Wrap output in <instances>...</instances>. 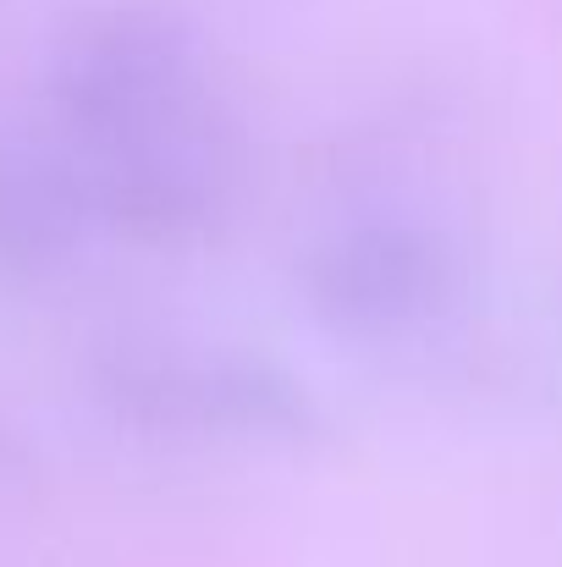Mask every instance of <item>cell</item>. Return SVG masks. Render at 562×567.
Masks as SVG:
<instances>
[{
    "label": "cell",
    "instance_id": "cell-1",
    "mask_svg": "<svg viewBox=\"0 0 562 567\" xmlns=\"http://www.w3.org/2000/svg\"><path fill=\"white\" fill-rule=\"evenodd\" d=\"M198 28L166 0L83 11L55 50V100L89 144L144 133L193 105Z\"/></svg>",
    "mask_w": 562,
    "mask_h": 567
},
{
    "label": "cell",
    "instance_id": "cell-5",
    "mask_svg": "<svg viewBox=\"0 0 562 567\" xmlns=\"http://www.w3.org/2000/svg\"><path fill=\"white\" fill-rule=\"evenodd\" d=\"M83 209H94L83 172H67L44 155L0 150V254L44 259L72 243Z\"/></svg>",
    "mask_w": 562,
    "mask_h": 567
},
{
    "label": "cell",
    "instance_id": "cell-4",
    "mask_svg": "<svg viewBox=\"0 0 562 567\" xmlns=\"http://www.w3.org/2000/svg\"><path fill=\"white\" fill-rule=\"evenodd\" d=\"M304 292L331 326L386 337L441 309L452 248L413 220H354L309 248Z\"/></svg>",
    "mask_w": 562,
    "mask_h": 567
},
{
    "label": "cell",
    "instance_id": "cell-2",
    "mask_svg": "<svg viewBox=\"0 0 562 567\" xmlns=\"http://www.w3.org/2000/svg\"><path fill=\"white\" fill-rule=\"evenodd\" d=\"M116 402L144 419L187 430H237V435H309L320 408L315 396L254 353L226 348H139L111 364Z\"/></svg>",
    "mask_w": 562,
    "mask_h": 567
},
{
    "label": "cell",
    "instance_id": "cell-3",
    "mask_svg": "<svg viewBox=\"0 0 562 567\" xmlns=\"http://www.w3.org/2000/svg\"><path fill=\"white\" fill-rule=\"evenodd\" d=\"M232 172H237L232 138L221 133L215 116L187 105L144 133L94 144V166L83 172V183L100 215L150 237H172V231H198L204 220L221 215Z\"/></svg>",
    "mask_w": 562,
    "mask_h": 567
}]
</instances>
